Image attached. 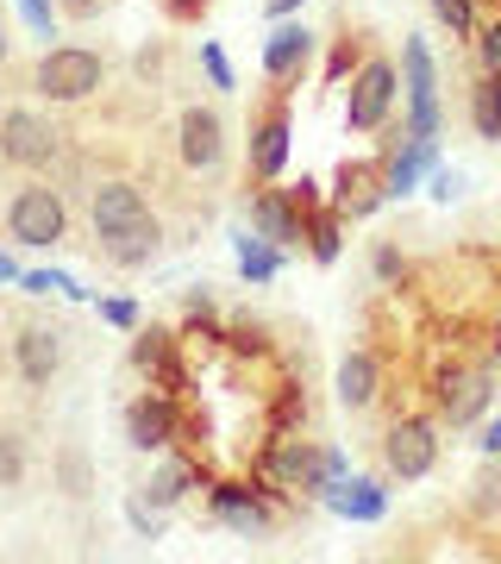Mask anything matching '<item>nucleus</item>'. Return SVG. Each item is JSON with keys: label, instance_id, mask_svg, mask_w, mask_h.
Wrapping results in <instances>:
<instances>
[{"label": "nucleus", "instance_id": "nucleus-4", "mask_svg": "<svg viewBox=\"0 0 501 564\" xmlns=\"http://www.w3.org/2000/svg\"><path fill=\"white\" fill-rule=\"evenodd\" d=\"M7 232H13L20 245H32V251L63 245V232H69V207H63V195L51 188V182H32V188H20L13 207H7Z\"/></svg>", "mask_w": 501, "mask_h": 564}, {"label": "nucleus", "instance_id": "nucleus-33", "mask_svg": "<svg viewBox=\"0 0 501 564\" xmlns=\"http://www.w3.org/2000/svg\"><path fill=\"white\" fill-rule=\"evenodd\" d=\"M200 63H207V76H214V88H232V69H226L220 44H200Z\"/></svg>", "mask_w": 501, "mask_h": 564}, {"label": "nucleus", "instance_id": "nucleus-35", "mask_svg": "<svg viewBox=\"0 0 501 564\" xmlns=\"http://www.w3.org/2000/svg\"><path fill=\"white\" fill-rule=\"evenodd\" d=\"M20 7H25V20H32L44 39H51V7H44V0H20Z\"/></svg>", "mask_w": 501, "mask_h": 564}, {"label": "nucleus", "instance_id": "nucleus-37", "mask_svg": "<svg viewBox=\"0 0 501 564\" xmlns=\"http://www.w3.org/2000/svg\"><path fill=\"white\" fill-rule=\"evenodd\" d=\"M482 452H489V458H501V421H489V426H482Z\"/></svg>", "mask_w": 501, "mask_h": 564}, {"label": "nucleus", "instance_id": "nucleus-34", "mask_svg": "<svg viewBox=\"0 0 501 564\" xmlns=\"http://www.w3.org/2000/svg\"><path fill=\"white\" fill-rule=\"evenodd\" d=\"M126 514H132V527H139L144 540H157V514H151L144 502H126Z\"/></svg>", "mask_w": 501, "mask_h": 564}, {"label": "nucleus", "instance_id": "nucleus-5", "mask_svg": "<svg viewBox=\"0 0 501 564\" xmlns=\"http://www.w3.org/2000/svg\"><path fill=\"white\" fill-rule=\"evenodd\" d=\"M395 95H401L395 63L370 57L358 76H351V88H345V126H351V132H382L389 113H395Z\"/></svg>", "mask_w": 501, "mask_h": 564}, {"label": "nucleus", "instance_id": "nucleus-13", "mask_svg": "<svg viewBox=\"0 0 501 564\" xmlns=\"http://www.w3.org/2000/svg\"><path fill=\"white\" fill-rule=\"evenodd\" d=\"M307 57H314V32L295 20H282L270 39H263V76H276V82H295L301 69H307Z\"/></svg>", "mask_w": 501, "mask_h": 564}, {"label": "nucleus", "instance_id": "nucleus-9", "mask_svg": "<svg viewBox=\"0 0 501 564\" xmlns=\"http://www.w3.org/2000/svg\"><path fill=\"white\" fill-rule=\"evenodd\" d=\"M151 207H144L139 182H100L95 202H88V220H95V239H113V232H126V226H139Z\"/></svg>", "mask_w": 501, "mask_h": 564}, {"label": "nucleus", "instance_id": "nucleus-27", "mask_svg": "<svg viewBox=\"0 0 501 564\" xmlns=\"http://www.w3.org/2000/svg\"><path fill=\"white\" fill-rule=\"evenodd\" d=\"M433 20H439L451 39H477V7H470V0H433Z\"/></svg>", "mask_w": 501, "mask_h": 564}, {"label": "nucleus", "instance_id": "nucleus-23", "mask_svg": "<svg viewBox=\"0 0 501 564\" xmlns=\"http://www.w3.org/2000/svg\"><path fill=\"white\" fill-rule=\"evenodd\" d=\"M188 484H195V470H188L182 458H170L157 477H151V489H144V496H151V508H176L182 496H188Z\"/></svg>", "mask_w": 501, "mask_h": 564}, {"label": "nucleus", "instance_id": "nucleus-1", "mask_svg": "<svg viewBox=\"0 0 501 564\" xmlns=\"http://www.w3.org/2000/svg\"><path fill=\"white\" fill-rule=\"evenodd\" d=\"M100 82H107L100 51H88V44H57V51H44V57H39L32 88H39L44 101H88Z\"/></svg>", "mask_w": 501, "mask_h": 564}, {"label": "nucleus", "instance_id": "nucleus-15", "mask_svg": "<svg viewBox=\"0 0 501 564\" xmlns=\"http://www.w3.org/2000/svg\"><path fill=\"white\" fill-rule=\"evenodd\" d=\"M282 163H288V113H282V107H270V113L258 120V132H251V176L276 182Z\"/></svg>", "mask_w": 501, "mask_h": 564}, {"label": "nucleus", "instance_id": "nucleus-24", "mask_svg": "<svg viewBox=\"0 0 501 564\" xmlns=\"http://www.w3.org/2000/svg\"><path fill=\"white\" fill-rule=\"evenodd\" d=\"M57 484H63V496H88V489H95V470H88V452H81V445H63L57 452Z\"/></svg>", "mask_w": 501, "mask_h": 564}, {"label": "nucleus", "instance_id": "nucleus-41", "mask_svg": "<svg viewBox=\"0 0 501 564\" xmlns=\"http://www.w3.org/2000/svg\"><path fill=\"white\" fill-rule=\"evenodd\" d=\"M0 63H7V32H0Z\"/></svg>", "mask_w": 501, "mask_h": 564}, {"label": "nucleus", "instance_id": "nucleus-39", "mask_svg": "<svg viewBox=\"0 0 501 564\" xmlns=\"http://www.w3.org/2000/svg\"><path fill=\"white\" fill-rule=\"evenodd\" d=\"M163 7H170V13H182V20H188V13H200V7H207V0H163Z\"/></svg>", "mask_w": 501, "mask_h": 564}, {"label": "nucleus", "instance_id": "nucleus-2", "mask_svg": "<svg viewBox=\"0 0 501 564\" xmlns=\"http://www.w3.org/2000/svg\"><path fill=\"white\" fill-rule=\"evenodd\" d=\"M63 151V132L44 120L39 107H7L0 113V158L13 170H51Z\"/></svg>", "mask_w": 501, "mask_h": 564}, {"label": "nucleus", "instance_id": "nucleus-21", "mask_svg": "<svg viewBox=\"0 0 501 564\" xmlns=\"http://www.w3.org/2000/svg\"><path fill=\"white\" fill-rule=\"evenodd\" d=\"M382 195H389V182H382L377 170H345V176H339V214H351V220L377 214Z\"/></svg>", "mask_w": 501, "mask_h": 564}, {"label": "nucleus", "instance_id": "nucleus-14", "mask_svg": "<svg viewBox=\"0 0 501 564\" xmlns=\"http://www.w3.org/2000/svg\"><path fill=\"white\" fill-rule=\"evenodd\" d=\"M333 389H339V408H345V414L377 408V395H382V364H377V351H351V358L339 364Z\"/></svg>", "mask_w": 501, "mask_h": 564}, {"label": "nucleus", "instance_id": "nucleus-3", "mask_svg": "<svg viewBox=\"0 0 501 564\" xmlns=\"http://www.w3.org/2000/svg\"><path fill=\"white\" fill-rule=\"evenodd\" d=\"M382 464H389V477H401V484L433 477L439 470V426L426 421V414H401L382 433Z\"/></svg>", "mask_w": 501, "mask_h": 564}, {"label": "nucleus", "instance_id": "nucleus-16", "mask_svg": "<svg viewBox=\"0 0 501 564\" xmlns=\"http://www.w3.org/2000/svg\"><path fill=\"white\" fill-rule=\"evenodd\" d=\"M100 251H107V263H120V270H144V263L163 251V226L144 214L139 226H126V232H113V239H100Z\"/></svg>", "mask_w": 501, "mask_h": 564}, {"label": "nucleus", "instance_id": "nucleus-31", "mask_svg": "<svg viewBox=\"0 0 501 564\" xmlns=\"http://www.w3.org/2000/svg\"><path fill=\"white\" fill-rule=\"evenodd\" d=\"M458 188H464L458 170H439V163H433V176H426V195H433V202H451Z\"/></svg>", "mask_w": 501, "mask_h": 564}, {"label": "nucleus", "instance_id": "nucleus-29", "mask_svg": "<svg viewBox=\"0 0 501 564\" xmlns=\"http://www.w3.org/2000/svg\"><path fill=\"white\" fill-rule=\"evenodd\" d=\"M307 239H314V258L333 263L339 258V207L333 214H314V226H307Z\"/></svg>", "mask_w": 501, "mask_h": 564}, {"label": "nucleus", "instance_id": "nucleus-12", "mask_svg": "<svg viewBox=\"0 0 501 564\" xmlns=\"http://www.w3.org/2000/svg\"><path fill=\"white\" fill-rule=\"evenodd\" d=\"M295 188H258L251 195V232L270 245H295L301 239V214H295Z\"/></svg>", "mask_w": 501, "mask_h": 564}, {"label": "nucleus", "instance_id": "nucleus-20", "mask_svg": "<svg viewBox=\"0 0 501 564\" xmlns=\"http://www.w3.org/2000/svg\"><path fill=\"white\" fill-rule=\"evenodd\" d=\"M132 364H139L144 377H157L163 389H176V383H182V370H176V345H170V333H139V339H132Z\"/></svg>", "mask_w": 501, "mask_h": 564}, {"label": "nucleus", "instance_id": "nucleus-25", "mask_svg": "<svg viewBox=\"0 0 501 564\" xmlns=\"http://www.w3.org/2000/svg\"><path fill=\"white\" fill-rule=\"evenodd\" d=\"M239 270H244V282H270L282 270L276 245L270 239H239Z\"/></svg>", "mask_w": 501, "mask_h": 564}, {"label": "nucleus", "instance_id": "nucleus-36", "mask_svg": "<svg viewBox=\"0 0 501 564\" xmlns=\"http://www.w3.org/2000/svg\"><path fill=\"white\" fill-rule=\"evenodd\" d=\"M100 314H107V321H113V326H132V321H139V307H132V302H107V307H100Z\"/></svg>", "mask_w": 501, "mask_h": 564}, {"label": "nucleus", "instance_id": "nucleus-18", "mask_svg": "<svg viewBox=\"0 0 501 564\" xmlns=\"http://www.w3.org/2000/svg\"><path fill=\"white\" fill-rule=\"evenodd\" d=\"M326 508L345 514V521H382V514H389V496H382L377 484H363V477H345V484L326 489Z\"/></svg>", "mask_w": 501, "mask_h": 564}, {"label": "nucleus", "instance_id": "nucleus-11", "mask_svg": "<svg viewBox=\"0 0 501 564\" xmlns=\"http://www.w3.org/2000/svg\"><path fill=\"white\" fill-rule=\"evenodd\" d=\"M13 364H20V377L32 389H51V377L63 370V333L57 326H25L13 339Z\"/></svg>", "mask_w": 501, "mask_h": 564}, {"label": "nucleus", "instance_id": "nucleus-7", "mask_svg": "<svg viewBox=\"0 0 501 564\" xmlns=\"http://www.w3.org/2000/svg\"><path fill=\"white\" fill-rule=\"evenodd\" d=\"M495 402V370L489 364H458L439 377V421L445 426H477Z\"/></svg>", "mask_w": 501, "mask_h": 564}, {"label": "nucleus", "instance_id": "nucleus-28", "mask_svg": "<svg viewBox=\"0 0 501 564\" xmlns=\"http://www.w3.org/2000/svg\"><path fill=\"white\" fill-rule=\"evenodd\" d=\"M470 514H482V521H495L501 514V464L495 470H482L477 484H470Z\"/></svg>", "mask_w": 501, "mask_h": 564}, {"label": "nucleus", "instance_id": "nucleus-32", "mask_svg": "<svg viewBox=\"0 0 501 564\" xmlns=\"http://www.w3.org/2000/svg\"><path fill=\"white\" fill-rule=\"evenodd\" d=\"M377 276H382V282H401V276H407V263H401L395 245H377Z\"/></svg>", "mask_w": 501, "mask_h": 564}, {"label": "nucleus", "instance_id": "nucleus-6", "mask_svg": "<svg viewBox=\"0 0 501 564\" xmlns=\"http://www.w3.org/2000/svg\"><path fill=\"white\" fill-rule=\"evenodd\" d=\"M401 88H407V139H439V76L426 39L401 44Z\"/></svg>", "mask_w": 501, "mask_h": 564}, {"label": "nucleus", "instance_id": "nucleus-19", "mask_svg": "<svg viewBox=\"0 0 501 564\" xmlns=\"http://www.w3.org/2000/svg\"><path fill=\"white\" fill-rule=\"evenodd\" d=\"M214 514H220L232 533H244V540L270 533V508H263L251 489H214Z\"/></svg>", "mask_w": 501, "mask_h": 564}, {"label": "nucleus", "instance_id": "nucleus-40", "mask_svg": "<svg viewBox=\"0 0 501 564\" xmlns=\"http://www.w3.org/2000/svg\"><path fill=\"white\" fill-rule=\"evenodd\" d=\"M20 270H13V258H0V282H13Z\"/></svg>", "mask_w": 501, "mask_h": 564}, {"label": "nucleus", "instance_id": "nucleus-26", "mask_svg": "<svg viewBox=\"0 0 501 564\" xmlns=\"http://www.w3.org/2000/svg\"><path fill=\"white\" fill-rule=\"evenodd\" d=\"M25 484V440L13 426H0V489H20Z\"/></svg>", "mask_w": 501, "mask_h": 564}, {"label": "nucleus", "instance_id": "nucleus-22", "mask_svg": "<svg viewBox=\"0 0 501 564\" xmlns=\"http://www.w3.org/2000/svg\"><path fill=\"white\" fill-rule=\"evenodd\" d=\"M470 126L482 144H501V76H482L470 88Z\"/></svg>", "mask_w": 501, "mask_h": 564}, {"label": "nucleus", "instance_id": "nucleus-8", "mask_svg": "<svg viewBox=\"0 0 501 564\" xmlns=\"http://www.w3.org/2000/svg\"><path fill=\"white\" fill-rule=\"evenodd\" d=\"M126 445L132 452H170L176 445V402L170 395H139L126 408Z\"/></svg>", "mask_w": 501, "mask_h": 564}, {"label": "nucleus", "instance_id": "nucleus-17", "mask_svg": "<svg viewBox=\"0 0 501 564\" xmlns=\"http://www.w3.org/2000/svg\"><path fill=\"white\" fill-rule=\"evenodd\" d=\"M433 163H439V144L433 139H407L395 151V158H389V170H382V182H389V195H414V188H421V176H433Z\"/></svg>", "mask_w": 501, "mask_h": 564}, {"label": "nucleus", "instance_id": "nucleus-30", "mask_svg": "<svg viewBox=\"0 0 501 564\" xmlns=\"http://www.w3.org/2000/svg\"><path fill=\"white\" fill-rule=\"evenodd\" d=\"M477 63H482V76H501V20L477 32Z\"/></svg>", "mask_w": 501, "mask_h": 564}, {"label": "nucleus", "instance_id": "nucleus-10", "mask_svg": "<svg viewBox=\"0 0 501 564\" xmlns=\"http://www.w3.org/2000/svg\"><path fill=\"white\" fill-rule=\"evenodd\" d=\"M182 163L188 170H220L226 163V120L214 107H188L182 113Z\"/></svg>", "mask_w": 501, "mask_h": 564}, {"label": "nucleus", "instance_id": "nucleus-38", "mask_svg": "<svg viewBox=\"0 0 501 564\" xmlns=\"http://www.w3.org/2000/svg\"><path fill=\"white\" fill-rule=\"evenodd\" d=\"M295 7H307V0H270V20H288Z\"/></svg>", "mask_w": 501, "mask_h": 564}]
</instances>
